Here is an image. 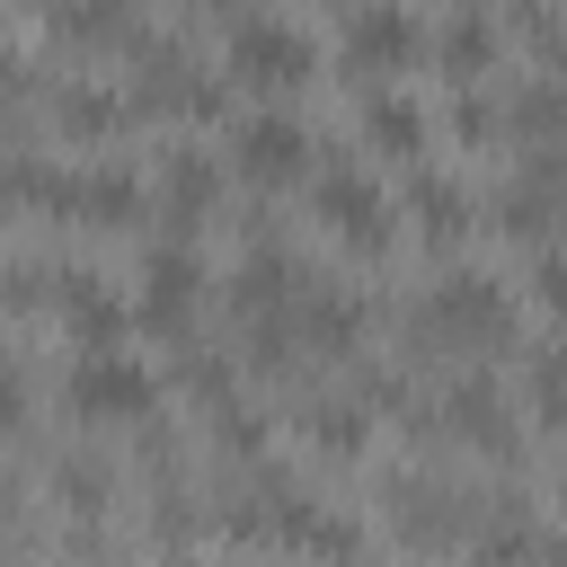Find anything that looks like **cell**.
Wrapping results in <instances>:
<instances>
[{"instance_id":"8fae6325","label":"cell","mask_w":567,"mask_h":567,"mask_svg":"<svg viewBox=\"0 0 567 567\" xmlns=\"http://www.w3.org/2000/svg\"><path fill=\"white\" fill-rule=\"evenodd\" d=\"M310 257H292L284 239H257L239 266H230V284H221V301H230V319L239 328H266V319H292V301L310 292Z\"/></svg>"},{"instance_id":"e0dca14e","label":"cell","mask_w":567,"mask_h":567,"mask_svg":"<svg viewBox=\"0 0 567 567\" xmlns=\"http://www.w3.org/2000/svg\"><path fill=\"white\" fill-rule=\"evenodd\" d=\"M443 71H452V89H478L487 71H496V53H505V18H487L478 0H461L443 27H434V44H425Z\"/></svg>"},{"instance_id":"9a60e30c","label":"cell","mask_w":567,"mask_h":567,"mask_svg":"<svg viewBox=\"0 0 567 567\" xmlns=\"http://www.w3.org/2000/svg\"><path fill=\"white\" fill-rule=\"evenodd\" d=\"M399 213H408V230H416L434 257H452V248H461V239L487 221V213L470 204V186H461V177H443V168H425V159L408 168V186H399Z\"/></svg>"},{"instance_id":"f1b7e54d","label":"cell","mask_w":567,"mask_h":567,"mask_svg":"<svg viewBox=\"0 0 567 567\" xmlns=\"http://www.w3.org/2000/svg\"><path fill=\"white\" fill-rule=\"evenodd\" d=\"M195 9H221V18H239V9H248V0H195Z\"/></svg>"},{"instance_id":"cb8c5ba5","label":"cell","mask_w":567,"mask_h":567,"mask_svg":"<svg viewBox=\"0 0 567 567\" xmlns=\"http://www.w3.org/2000/svg\"><path fill=\"white\" fill-rule=\"evenodd\" d=\"M523 416H532L540 434H558V443H567V337L523 346Z\"/></svg>"},{"instance_id":"484cf974","label":"cell","mask_w":567,"mask_h":567,"mask_svg":"<svg viewBox=\"0 0 567 567\" xmlns=\"http://www.w3.org/2000/svg\"><path fill=\"white\" fill-rule=\"evenodd\" d=\"M443 133H461V142H470V151H487V142H496V133H505V106H487V97H478V89H461V97H452V106H443Z\"/></svg>"},{"instance_id":"4dcf8cb0","label":"cell","mask_w":567,"mask_h":567,"mask_svg":"<svg viewBox=\"0 0 567 567\" xmlns=\"http://www.w3.org/2000/svg\"><path fill=\"white\" fill-rule=\"evenodd\" d=\"M549 496H558V514H567V470H558V487H549Z\"/></svg>"},{"instance_id":"f546056e","label":"cell","mask_w":567,"mask_h":567,"mask_svg":"<svg viewBox=\"0 0 567 567\" xmlns=\"http://www.w3.org/2000/svg\"><path fill=\"white\" fill-rule=\"evenodd\" d=\"M0 319H9V257H0Z\"/></svg>"},{"instance_id":"44dd1931","label":"cell","mask_w":567,"mask_h":567,"mask_svg":"<svg viewBox=\"0 0 567 567\" xmlns=\"http://www.w3.org/2000/svg\"><path fill=\"white\" fill-rule=\"evenodd\" d=\"M44 496H53L71 523H106V514H115V461L89 452V443H71V452L44 461Z\"/></svg>"},{"instance_id":"7402d4cb","label":"cell","mask_w":567,"mask_h":567,"mask_svg":"<svg viewBox=\"0 0 567 567\" xmlns=\"http://www.w3.org/2000/svg\"><path fill=\"white\" fill-rule=\"evenodd\" d=\"M478 213H487L505 239H523V248H549V239L567 230V195H558V186H532V177H505Z\"/></svg>"},{"instance_id":"7c38bea8","label":"cell","mask_w":567,"mask_h":567,"mask_svg":"<svg viewBox=\"0 0 567 567\" xmlns=\"http://www.w3.org/2000/svg\"><path fill=\"white\" fill-rule=\"evenodd\" d=\"M292 337H301V354H310V363H354V354H363V337H372V301H363L354 284L310 275V292L292 301Z\"/></svg>"},{"instance_id":"4fadbf2b","label":"cell","mask_w":567,"mask_h":567,"mask_svg":"<svg viewBox=\"0 0 567 567\" xmlns=\"http://www.w3.org/2000/svg\"><path fill=\"white\" fill-rule=\"evenodd\" d=\"M151 213H159L177 239H195V230L221 213V168H213V151H204V142L159 151V168H151Z\"/></svg>"},{"instance_id":"277c9868","label":"cell","mask_w":567,"mask_h":567,"mask_svg":"<svg viewBox=\"0 0 567 567\" xmlns=\"http://www.w3.org/2000/svg\"><path fill=\"white\" fill-rule=\"evenodd\" d=\"M62 416L71 425H151L159 416V372L124 346H80L62 363Z\"/></svg>"},{"instance_id":"2e32d148","label":"cell","mask_w":567,"mask_h":567,"mask_svg":"<svg viewBox=\"0 0 567 567\" xmlns=\"http://www.w3.org/2000/svg\"><path fill=\"white\" fill-rule=\"evenodd\" d=\"M292 425L319 461H363L372 452V408L337 381V390H292Z\"/></svg>"},{"instance_id":"5b68a950","label":"cell","mask_w":567,"mask_h":567,"mask_svg":"<svg viewBox=\"0 0 567 567\" xmlns=\"http://www.w3.org/2000/svg\"><path fill=\"white\" fill-rule=\"evenodd\" d=\"M133 284H142V292H133V337L186 346V337H195V310H204V292H213L204 248L177 239V230H159V239L142 248V275H133Z\"/></svg>"},{"instance_id":"9c48e42d","label":"cell","mask_w":567,"mask_h":567,"mask_svg":"<svg viewBox=\"0 0 567 567\" xmlns=\"http://www.w3.org/2000/svg\"><path fill=\"white\" fill-rule=\"evenodd\" d=\"M337 44H346V71H363V89H372V80H399V71L434 44V27H425L408 0H354L346 27H337Z\"/></svg>"},{"instance_id":"1f68e13d","label":"cell","mask_w":567,"mask_h":567,"mask_svg":"<svg viewBox=\"0 0 567 567\" xmlns=\"http://www.w3.org/2000/svg\"><path fill=\"white\" fill-rule=\"evenodd\" d=\"M337 9H354V0H337Z\"/></svg>"},{"instance_id":"ffe728a7","label":"cell","mask_w":567,"mask_h":567,"mask_svg":"<svg viewBox=\"0 0 567 567\" xmlns=\"http://www.w3.org/2000/svg\"><path fill=\"white\" fill-rule=\"evenodd\" d=\"M44 115H53V133H62V142H115L124 124H142V115H133V97H124V89H106V80H62V89L44 97Z\"/></svg>"},{"instance_id":"83f0119b","label":"cell","mask_w":567,"mask_h":567,"mask_svg":"<svg viewBox=\"0 0 567 567\" xmlns=\"http://www.w3.org/2000/svg\"><path fill=\"white\" fill-rule=\"evenodd\" d=\"M159 567H204V558L195 549H159Z\"/></svg>"},{"instance_id":"6da1fadb","label":"cell","mask_w":567,"mask_h":567,"mask_svg":"<svg viewBox=\"0 0 567 567\" xmlns=\"http://www.w3.org/2000/svg\"><path fill=\"white\" fill-rule=\"evenodd\" d=\"M124 97H133V115H151V124H221V106H230V71H213L186 35H168V27H151L142 18V35L124 44Z\"/></svg>"},{"instance_id":"5bb4252c","label":"cell","mask_w":567,"mask_h":567,"mask_svg":"<svg viewBox=\"0 0 567 567\" xmlns=\"http://www.w3.org/2000/svg\"><path fill=\"white\" fill-rule=\"evenodd\" d=\"M53 319H62L71 354H80V346H124V337H133V301H124L97 266H53Z\"/></svg>"},{"instance_id":"ac0fdd59","label":"cell","mask_w":567,"mask_h":567,"mask_svg":"<svg viewBox=\"0 0 567 567\" xmlns=\"http://www.w3.org/2000/svg\"><path fill=\"white\" fill-rule=\"evenodd\" d=\"M354 115H363V142H372L381 159H408V168H416V159H425V142H434V115H425L399 80H372Z\"/></svg>"},{"instance_id":"3957f363","label":"cell","mask_w":567,"mask_h":567,"mask_svg":"<svg viewBox=\"0 0 567 567\" xmlns=\"http://www.w3.org/2000/svg\"><path fill=\"white\" fill-rule=\"evenodd\" d=\"M221 71L257 97H292V89L319 80V35L284 9H239L230 35H221Z\"/></svg>"},{"instance_id":"603a6c76","label":"cell","mask_w":567,"mask_h":567,"mask_svg":"<svg viewBox=\"0 0 567 567\" xmlns=\"http://www.w3.org/2000/svg\"><path fill=\"white\" fill-rule=\"evenodd\" d=\"M505 142H567V71H523L505 89Z\"/></svg>"},{"instance_id":"4316f807","label":"cell","mask_w":567,"mask_h":567,"mask_svg":"<svg viewBox=\"0 0 567 567\" xmlns=\"http://www.w3.org/2000/svg\"><path fill=\"white\" fill-rule=\"evenodd\" d=\"M532 310H549V319H567V239H549V248H532Z\"/></svg>"},{"instance_id":"d4e9b609","label":"cell","mask_w":567,"mask_h":567,"mask_svg":"<svg viewBox=\"0 0 567 567\" xmlns=\"http://www.w3.org/2000/svg\"><path fill=\"white\" fill-rule=\"evenodd\" d=\"M53 204H62V168L27 142H0V213H44L53 221Z\"/></svg>"},{"instance_id":"52a82bcc","label":"cell","mask_w":567,"mask_h":567,"mask_svg":"<svg viewBox=\"0 0 567 567\" xmlns=\"http://www.w3.org/2000/svg\"><path fill=\"white\" fill-rule=\"evenodd\" d=\"M310 221H319L337 248H354V257H390V248H399V204H390V186H381L372 168H354V159H319V168H310Z\"/></svg>"},{"instance_id":"ba28073f","label":"cell","mask_w":567,"mask_h":567,"mask_svg":"<svg viewBox=\"0 0 567 567\" xmlns=\"http://www.w3.org/2000/svg\"><path fill=\"white\" fill-rule=\"evenodd\" d=\"M319 168V133L284 106V97H266V106H248L239 124H230V177H248L257 195H275V186H292V177H310Z\"/></svg>"},{"instance_id":"7a4b0ae2","label":"cell","mask_w":567,"mask_h":567,"mask_svg":"<svg viewBox=\"0 0 567 567\" xmlns=\"http://www.w3.org/2000/svg\"><path fill=\"white\" fill-rule=\"evenodd\" d=\"M381 514H390V532L408 549L443 558V549H470V532L487 514V487H470V478H452L434 461H390L381 470Z\"/></svg>"},{"instance_id":"30bf717a","label":"cell","mask_w":567,"mask_h":567,"mask_svg":"<svg viewBox=\"0 0 567 567\" xmlns=\"http://www.w3.org/2000/svg\"><path fill=\"white\" fill-rule=\"evenodd\" d=\"M142 213H151V177H142V168H124V159L62 168L53 221H80V230H142Z\"/></svg>"},{"instance_id":"d6986e66","label":"cell","mask_w":567,"mask_h":567,"mask_svg":"<svg viewBox=\"0 0 567 567\" xmlns=\"http://www.w3.org/2000/svg\"><path fill=\"white\" fill-rule=\"evenodd\" d=\"M44 27L71 53H124L142 35V0H44Z\"/></svg>"},{"instance_id":"8992f818","label":"cell","mask_w":567,"mask_h":567,"mask_svg":"<svg viewBox=\"0 0 567 567\" xmlns=\"http://www.w3.org/2000/svg\"><path fill=\"white\" fill-rule=\"evenodd\" d=\"M434 434H452L461 452L514 470L523 461V425H514V390L496 381V363H452L434 390Z\"/></svg>"}]
</instances>
